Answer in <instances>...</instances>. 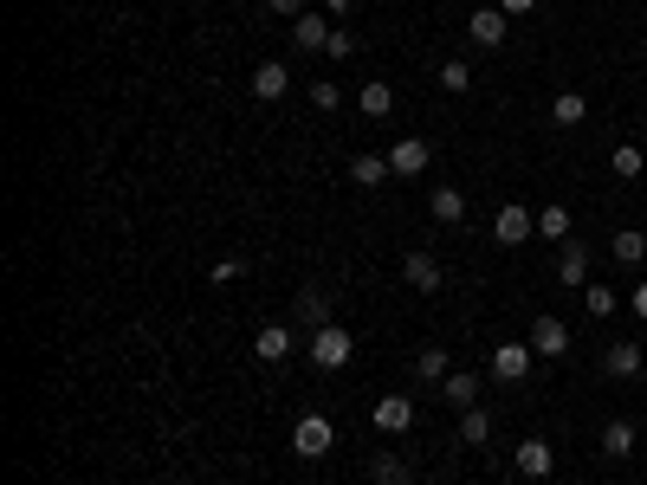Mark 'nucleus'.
Segmentation results:
<instances>
[{"label": "nucleus", "mask_w": 647, "mask_h": 485, "mask_svg": "<svg viewBox=\"0 0 647 485\" xmlns=\"http://www.w3.org/2000/svg\"><path fill=\"white\" fill-rule=\"evenodd\" d=\"M350 356H356V343H350V330H343V324L311 330V363H318V369H350Z\"/></svg>", "instance_id": "f257e3e1"}, {"label": "nucleus", "mask_w": 647, "mask_h": 485, "mask_svg": "<svg viewBox=\"0 0 647 485\" xmlns=\"http://www.w3.org/2000/svg\"><path fill=\"white\" fill-rule=\"evenodd\" d=\"M531 233H538V214H531V207L505 201L499 214H492V240H499V246H525Z\"/></svg>", "instance_id": "f03ea898"}, {"label": "nucleus", "mask_w": 647, "mask_h": 485, "mask_svg": "<svg viewBox=\"0 0 647 485\" xmlns=\"http://www.w3.org/2000/svg\"><path fill=\"white\" fill-rule=\"evenodd\" d=\"M330 440H337V427H330L324 414H305V421L292 427V453H298V460H324Z\"/></svg>", "instance_id": "7ed1b4c3"}, {"label": "nucleus", "mask_w": 647, "mask_h": 485, "mask_svg": "<svg viewBox=\"0 0 647 485\" xmlns=\"http://www.w3.org/2000/svg\"><path fill=\"white\" fill-rule=\"evenodd\" d=\"M531 363H538V350H531V343H499V350L486 356V369H492L499 382H525Z\"/></svg>", "instance_id": "20e7f679"}, {"label": "nucleus", "mask_w": 647, "mask_h": 485, "mask_svg": "<svg viewBox=\"0 0 647 485\" xmlns=\"http://www.w3.org/2000/svg\"><path fill=\"white\" fill-rule=\"evenodd\" d=\"M525 343H531L538 356H550V363H563V356H570V324H563V317H538Z\"/></svg>", "instance_id": "39448f33"}, {"label": "nucleus", "mask_w": 647, "mask_h": 485, "mask_svg": "<svg viewBox=\"0 0 647 485\" xmlns=\"http://www.w3.org/2000/svg\"><path fill=\"white\" fill-rule=\"evenodd\" d=\"M466 33H473V46H505V39H512V13L505 7H479L473 20H466Z\"/></svg>", "instance_id": "423d86ee"}, {"label": "nucleus", "mask_w": 647, "mask_h": 485, "mask_svg": "<svg viewBox=\"0 0 647 485\" xmlns=\"http://www.w3.org/2000/svg\"><path fill=\"white\" fill-rule=\"evenodd\" d=\"M512 460H518V473H525V479H550V473H557V447H550V440H538V434L518 440Z\"/></svg>", "instance_id": "0eeeda50"}, {"label": "nucleus", "mask_w": 647, "mask_h": 485, "mask_svg": "<svg viewBox=\"0 0 647 485\" xmlns=\"http://www.w3.org/2000/svg\"><path fill=\"white\" fill-rule=\"evenodd\" d=\"M428 162H434V143H421V136H402V143L389 149V169L402 175V182H408V175H421Z\"/></svg>", "instance_id": "6e6552de"}, {"label": "nucleus", "mask_w": 647, "mask_h": 485, "mask_svg": "<svg viewBox=\"0 0 647 485\" xmlns=\"http://www.w3.org/2000/svg\"><path fill=\"white\" fill-rule=\"evenodd\" d=\"M285 91H292V65H285V59H266L253 72V97H259V104H279Z\"/></svg>", "instance_id": "1a4fd4ad"}, {"label": "nucleus", "mask_w": 647, "mask_h": 485, "mask_svg": "<svg viewBox=\"0 0 647 485\" xmlns=\"http://www.w3.org/2000/svg\"><path fill=\"white\" fill-rule=\"evenodd\" d=\"M557 285H563V291H583V285H589V246L563 240V253H557Z\"/></svg>", "instance_id": "9d476101"}, {"label": "nucleus", "mask_w": 647, "mask_h": 485, "mask_svg": "<svg viewBox=\"0 0 647 485\" xmlns=\"http://www.w3.org/2000/svg\"><path fill=\"white\" fill-rule=\"evenodd\" d=\"M376 427L382 434H408V427H415V401L408 395H382L376 401Z\"/></svg>", "instance_id": "9b49d317"}, {"label": "nucleus", "mask_w": 647, "mask_h": 485, "mask_svg": "<svg viewBox=\"0 0 647 485\" xmlns=\"http://www.w3.org/2000/svg\"><path fill=\"white\" fill-rule=\"evenodd\" d=\"M292 350H298V337H292L285 324H266V330L253 337V356H259V363H285Z\"/></svg>", "instance_id": "f8f14e48"}, {"label": "nucleus", "mask_w": 647, "mask_h": 485, "mask_svg": "<svg viewBox=\"0 0 647 485\" xmlns=\"http://www.w3.org/2000/svg\"><path fill=\"white\" fill-rule=\"evenodd\" d=\"M402 279L415 285V291H434V285H440V259L415 246V253H402Z\"/></svg>", "instance_id": "ddd939ff"}, {"label": "nucleus", "mask_w": 647, "mask_h": 485, "mask_svg": "<svg viewBox=\"0 0 647 485\" xmlns=\"http://www.w3.org/2000/svg\"><path fill=\"white\" fill-rule=\"evenodd\" d=\"M583 117H589V97L583 91H557V97H550V123H557V130H576Z\"/></svg>", "instance_id": "4468645a"}, {"label": "nucleus", "mask_w": 647, "mask_h": 485, "mask_svg": "<svg viewBox=\"0 0 647 485\" xmlns=\"http://www.w3.org/2000/svg\"><path fill=\"white\" fill-rule=\"evenodd\" d=\"M292 39H298V52H324V46H330V26H324V13H298Z\"/></svg>", "instance_id": "2eb2a0df"}, {"label": "nucleus", "mask_w": 647, "mask_h": 485, "mask_svg": "<svg viewBox=\"0 0 647 485\" xmlns=\"http://www.w3.org/2000/svg\"><path fill=\"white\" fill-rule=\"evenodd\" d=\"M389 156H350V182L356 188H382V182H389Z\"/></svg>", "instance_id": "dca6fc26"}, {"label": "nucleus", "mask_w": 647, "mask_h": 485, "mask_svg": "<svg viewBox=\"0 0 647 485\" xmlns=\"http://www.w3.org/2000/svg\"><path fill=\"white\" fill-rule=\"evenodd\" d=\"M298 324H305V330H324V324H330V298H324L318 285L298 291Z\"/></svg>", "instance_id": "f3484780"}, {"label": "nucleus", "mask_w": 647, "mask_h": 485, "mask_svg": "<svg viewBox=\"0 0 647 485\" xmlns=\"http://www.w3.org/2000/svg\"><path fill=\"white\" fill-rule=\"evenodd\" d=\"M641 343H609V356H602V369H609V376H641Z\"/></svg>", "instance_id": "a211bd4d"}, {"label": "nucleus", "mask_w": 647, "mask_h": 485, "mask_svg": "<svg viewBox=\"0 0 647 485\" xmlns=\"http://www.w3.org/2000/svg\"><path fill=\"white\" fill-rule=\"evenodd\" d=\"M440 388H447L453 408H479V376H473V369H453V376L440 382Z\"/></svg>", "instance_id": "6ab92c4d"}, {"label": "nucleus", "mask_w": 647, "mask_h": 485, "mask_svg": "<svg viewBox=\"0 0 647 485\" xmlns=\"http://www.w3.org/2000/svg\"><path fill=\"white\" fill-rule=\"evenodd\" d=\"M428 214H434V220H447V227H460V220H466V194H460V188H434Z\"/></svg>", "instance_id": "aec40b11"}, {"label": "nucleus", "mask_w": 647, "mask_h": 485, "mask_svg": "<svg viewBox=\"0 0 647 485\" xmlns=\"http://www.w3.org/2000/svg\"><path fill=\"white\" fill-rule=\"evenodd\" d=\"M609 253L622 259V266H641V259H647V233H641V227H622V233L609 240Z\"/></svg>", "instance_id": "412c9836"}, {"label": "nucleus", "mask_w": 647, "mask_h": 485, "mask_svg": "<svg viewBox=\"0 0 647 485\" xmlns=\"http://www.w3.org/2000/svg\"><path fill=\"white\" fill-rule=\"evenodd\" d=\"M570 227H576V220H570V207H563V201H550L544 207V214H538V233H544V240H570Z\"/></svg>", "instance_id": "4be33fe9"}, {"label": "nucleus", "mask_w": 647, "mask_h": 485, "mask_svg": "<svg viewBox=\"0 0 647 485\" xmlns=\"http://www.w3.org/2000/svg\"><path fill=\"white\" fill-rule=\"evenodd\" d=\"M415 376H421V382H447V376H453L447 350H434V343H428V350H415Z\"/></svg>", "instance_id": "5701e85b"}, {"label": "nucleus", "mask_w": 647, "mask_h": 485, "mask_svg": "<svg viewBox=\"0 0 647 485\" xmlns=\"http://www.w3.org/2000/svg\"><path fill=\"white\" fill-rule=\"evenodd\" d=\"M369 479L376 485H408L415 473H408V460H395V453H376V460H369Z\"/></svg>", "instance_id": "b1692460"}, {"label": "nucleus", "mask_w": 647, "mask_h": 485, "mask_svg": "<svg viewBox=\"0 0 647 485\" xmlns=\"http://www.w3.org/2000/svg\"><path fill=\"white\" fill-rule=\"evenodd\" d=\"M602 453H609V460H628V453H635V427L609 421V427H602Z\"/></svg>", "instance_id": "393cba45"}, {"label": "nucleus", "mask_w": 647, "mask_h": 485, "mask_svg": "<svg viewBox=\"0 0 647 485\" xmlns=\"http://www.w3.org/2000/svg\"><path fill=\"white\" fill-rule=\"evenodd\" d=\"M460 440H466V447H486V440H492V414L486 408H466L460 414Z\"/></svg>", "instance_id": "a878e982"}, {"label": "nucleus", "mask_w": 647, "mask_h": 485, "mask_svg": "<svg viewBox=\"0 0 647 485\" xmlns=\"http://www.w3.org/2000/svg\"><path fill=\"white\" fill-rule=\"evenodd\" d=\"M609 169H615V175H622V182H635V175L647 169V156H641V149H635V143H615V149H609Z\"/></svg>", "instance_id": "bb28decb"}, {"label": "nucleus", "mask_w": 647, "mask_h": 485, "mask_svg": "<svg viewBox=\"0 0 647 485\" xmlns=\"http://www.w3.org/2000/svg\"><path fill=\"white\" fill-rule=\"evenodd\" d=\"M356 104H363V117H389V110H395V91L376 78V85H363V91H356Z\"/></svg>", "instance_id": "cd10ccee"}, {"label": "nucleus", "mask_w": 647, "mask_h": 485, "mask_svg": "<svg viewBox=\"0 0 647 485\" xmlns=\"http://www.w3.org/2000/svg\"><path fill=\"white\" fill-rule=\"evenodd\" d=\"M615 304H622V298H615L609 285H583V311H589V317H609Z\"/></svg>", "instance_id": "c85d7f7f"}, {"label": "nucleus", "mask_w": 647, "mask_h": 485, "mask_svg": "<svg viewBox=\"0 0 647 485\" xmlns=\"http://www.w3.org/2000/svg\"><path fill=\"white\" fill-rule=\"evenodd\" d=\"M440 85H447V91H466V85H473V65H466V59H447V65H440Z\"/></svg>", "instance_id": "c756f323"}, {"label": "nucleus", "mask_w": 647, "mask_h": 485, "mask_svg": "<svg viewBox=\"0 0 647 485\" xmlns=\"http://www.w3.org/2000/svg\"><path fill=\"white\" fill-rule=\"evenodd\" d=\"M305 91H311V104H318V110H337L343 104V91L330 85V78H318V85H305Z\"/></svg>", "instance_id": "7c9ffc66"}, {"label": "nucleus", "mask_w": 647, "mask_h": 485, "mask_svg": "<svg viewBox=\"0 0 647 485\" xmlns=\"http://www.w3.org/2000/svg\"><path fill=\"white\" fill-rule=\"evenodd\" d=\"M240 272H246V259H240V253H227V259H220V266H214V285H233V279H240Z\"/></svg>", "instance_id": "2f4dec72"}, {"label": "nucleus", "mask_w": 647, "mask_h": 485, "mask_svg": "<svg viewBox=\"0 0 647 485\" xmlns=\"http://www.w3.org/2000/svg\"><path fill=\"white\" fill-rule=\"evenodd\" d=\"M324 52H330V59H350V52H356V39H350V26H343V33H330V46H324Z\"/></svg>", "instance_id": "473e14b6"}, {"label": "nucleus", "mask_w": 647, "mask_h": 485, "mask_svg": "<svg viewBox=\"0 0 647 485\" xmlns=\"http://www.w3.org/2000/svg\"><path fill=\"white\" fill-rule=\"evenodd\" d=\"M272 13H285V20H298V13H305V0H266Z\"/></svg>", "instance_id": "72a5a7b5"}, {"label": "nucleus", "mask_w": 647, "mask_h": 485, "mask_svg": "<svg viewBox=\"0 0 647 485\" xmlns=\"http://www.w3.org/2000/svg\"><path fill=\"white\" fill-rule=\"evenodd\" d=\"M499 7H505V13H531V7H538V0H499Z\"/></svg>", "instance_id": "f704fd0d"}, {"label": "nucleus", "mask_w": 647, "mask_h": 485, "mask_svg": "<svg viewBox=\"0 0 647 485\" xmlns=\"http://www.w3.org/2000/svg\"><path fill=\"white\" fill-rule=\"evenodd\" d=\"M628 304H635V317H647V285H635V298H628Z\"/></svg>", "instance_id": "c9c22d12"}, {"label": "nucleus", "mask_w": 647, "mask_h": 485, "mask_svg": "<svg viewBox=\"0 0 647 485\" xmlns=\"http://www.w3.org/2000/svg\"><path fill=\"white\" fill-rule=\"evenodd\" d=\"M356 7V0H324V13H350Z\"/></svg>", "instance_id": "e433bc0d"}, {"label": "nucleus", "mask_w": 647, "mask_h": 485, "mask_svg": "<svg viewBox=\"0 0 647 485\" xmlns=\"http://www.w3.org/2000/svg\"><path fill=\"white\" fill-rule=\"evenodd\" d=\"M641 376H647V356H641Z\"/></svg>", "instance_id": "4c0bfd02"}, {"label": "nucleus", "mask_w": 647, "mask_h": 485, "mask_svg": "<svg viewBox=\"0 0 647 485\" xmlns=\"http://www.w3.org/2000/svg\"><path fill=\"white\" fill-rule=\"evenodd\" d=\"M641 434H647V414H641Z\"/></svg>", "instance_id": "58836bf2"}]
</instances>
